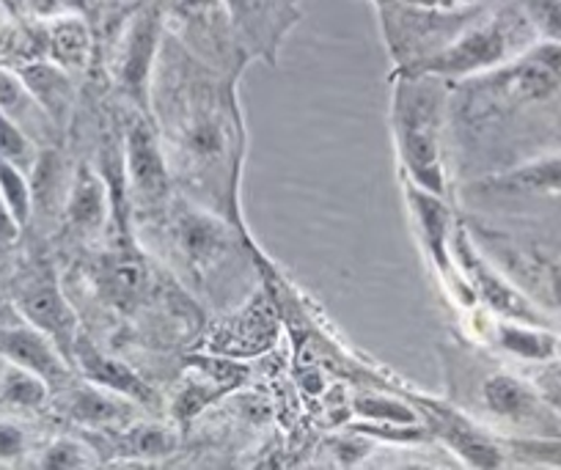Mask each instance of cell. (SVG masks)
Listing matches in <instances>:
<instances>
[{"label": "cell", "instance_id": "2", "mask_svg": "<svg viewBox=\"0 0 561 470\" xmlns=\"http://www.w3.org/2000/svg\"><path fill=\"white\" fill-rule=\"evenodd\" d=\"M240 107L231 85L218 89L213 80H196L185 89L174 122V149L187 174H240Z\"/></svg>", "mask_w": 561, "mask_h": 470}, {"label": "cell", "instance_id": "15", "mask_svg": "<svg viewBox=\"0 0 561 470\" xmlns=\"http://www.w3.org/2000/svg\"><path fill=\"white\" fill-rule=\"evenodd\" d=\"M275 336H278V320H275L273 302L264 295H256L240 313L224 322V328L215 333L213 349L231 358L256 355L273 347Z\"/></svg>", "mask_w": 561, "mask_h": 470}, {"label": "cell", "instance_id": "13", "mask_svg": "<svg viewBox=\"0 0 561 470\" xmlns=\"http://www.w3.org/2000/svg\"><path fill=\"white\" fill-rule=\"evenodd\" d=\"M149 280H152V270L147 259L127 242L111 248L94 270V284L102 300H107L118 311H133L149 295Z\"/></svg>", "mask_w": 561, "mask_h": 470}, {"label": "cell", "instance_id": "34", "mask_svg": "<svg viewBox=\"0 0 561 470\" xmlns=\"http://www.w3.org/2000/svg\"><path fill=\"white\" fill-rule=\"evenodd\" d=\"M523 14L534 31L550 42H561V0H520Z\"/></svg>", "mask_w": 561, "mask_h": 470}, {"label": "cell", "instance_id": "32", "mask_svg": "<svg viewBox=\"0 0 561 470\" xmlns=\"http://www.w3.org/2000/svg\"><path fill=\"white\" fill-rule=\"evenodd\" d=\"M127 448L133 457H169L176 448V435L154 424H138L127 432Z\"/></svg>", "mask_w": 561, "mask_h": 470}, {"label": "cell", "instance_id": "21", "mask_svg": "<svg viewBox=\"0 0 561 470\" xmlns=\"http://www.w3.org/2000/svg\"><path fill=\"white\" fill-rule=\"evenodd\" d=\"M482 404L490 415L512 424L534 421L539 413V397L526 380L506 371H495L482 382Z\"/></svg>", "mask_w": 561, "mask_h": 470}, {"label": "cell", "instance_id": "1", "mask_svg": "<svg viewBox=\"0 0 561 470\" xmlns=\"http://www.w3.org/2000/svg\"><path fill=\"white\" fill-rule=\"evenodd\" d=\"M446 80L427 74H391V135L399 176L446 196L444 116Z\"/></svg>", "mask_w": 561, "mask_h": 470}, {"label": "cell", "instance_id": "31", "mask_svg": "<svg viewBox=\"0 0 561 470\" xmlns=\"http://www.w3.org/2000/svg\"><path fill=\"white\" fill-rule=\"evenodd\" d=\"M350 432H358V435L369 437V440H382V443H399V446H415V443H424L433 437V429L427 424H382V421H358V424H350Z\"/></svg>", "mask_w": 561, "mask_h": 470}, {"label": "cell", "instance_id": "6", "mask_svg": "<svg viewBox=\"0 0 561 470\" xmlns=\"http://www.w3.org/2000/svg\"><path fill=\"white\" fill-rule=\"evenodd\" d=\"M451 251H455L457 267H460L466 284L471 286L473 297L482 300L488 311H493L499 320H515L526 322V325H545L542 313L534 308V302L528 300L517 286H512L510 280L479 253L477 242H473L471 231H468L466 226H457L455 229Z\"/></svg>", "mask_w": 561, "mask_h": 470}, {"label": "cell", "instance_id": "23", "mask_svg": "<svg viewBox=\"0 0 561 470\" xmlns=\"http://www.w3.org/2000/svg\"><path fill=\"white\" fill-rule=\"evenodd\" d=\"M0 107H3V111H7L34 140L36 133L47 135L50 127H56V124L47 118V113L42 111L39 102L34 100V94L25 89L18 69L3 67V64H0Z\"/></svg>", "mask_w": 561, "mask_h": 470}, {"label": "cell", "instance_id": "7", "mask_svg": "<svg viewBox=\"0 0 561 470\" xmlns=\"http://www.w3.org/2000/svg\"><path fill=\"white\" fill-rule=\"evenodd\" d=\"M124 185H129L133 202L140 207L158 209L171 196V163L160 140L152 116L140 113L127 129L124 140Z\"/></svg>", "mask_w": 561, "mask_h": 470}, {"label": "cell", "instance_id": "37", "mask_svg": "<svg viewBox=\"0 0 561 470\" xmlns=\"http://www.w3.org/2000/svg\"><path fill=\"white\" fill-rule=\"evenodd\" d=\"M23 229L25 226L14 218L12 207H9V204L3 202V196H0V251L12 248L14 242L20 240V234H23Z\"/></svg>", "mask_w": 561, "mask_h": 470}, {"label": "cell", "instance_id": "40", "mask_svg": "<svg viewBox=\"0 0 561 470\" xmlns=\"http://www.w3.org/2000/svg\"><path fill=\"white\" fill-rule=\"evenodd\" d=\"M58 3H61L67 12H78V14L89 9V0H58Z\"/></svg>", "mask_w": 561, "mask_h": 470}, {"label": "cell", "instance_id": "22", "mask_svg": "<svg viewBox=\"0 0 561 470\" xmlns=\"http://www.w3.org/2000/svg\"><path fill=\"white\" fill-rule=\"evenodd\" d=\"M495 344L504 353L515 355L523 360H553L561 355V336L550 333L545 325H526V322L515 320H499L493 328Z\"/></svg>", "mask_w": 561, "mask_h": 470}, {"label": "cell", "instance_id": "3", "mask_svg": "<svg viewBox=\"0 0 561 470\" xmlns=\"http://www.w3.org/2000/svg\"><path fill=\"white\" fill-rule=\"evenodd\" d=\"M526 25H531L526 14L520 20L493 18L488 23L477 25V28H468L451 45L440 47L433 56L408 64L399 72L427 74V78L440 80L473 78V74L493 72V69H501L512 58H517V39L523 36Z\"/></svg>", "mask_w": 561, "mask_h": 470}, {"label": "cell", "instance_id": "39", "mask_svg": "<svg viewBox=\"0 0 561 470\" xmlns=\"http://www.w3.org/2000/svg\"><path fill=\"white\" fill-rule=\"evenodd\" d=\"M550 297H553L556 306L561 308V264L550 267Z\"/></svg>", "mask_w": 561, "mask_h": 470}, {"label": "cell", "instance_id": "16", "mask_svg": "<svg viewBox=\"0 0 561 470\" xmlns=\"http://www.w3.org/2000/svg\"><path fill=\"white\" fill-rule=\"evenodd\" d=\"M471 191L482 196H550L561 193V151L545 154L528 163L515 165L501 174H490L473 182Z\"/></svg>", "mask_w": 561, "mask_h": 470}, {"label": "cell", "instance_id": "14", "mask_svg": "<svg viewBox=\"0 0 561 470\" xmlns=\"http://www.w3.org/2000/svg\"><path fill=\"white\" fill-rule=\"evenodd\" d=\"M224 9L234 34L273 61L287 20H295V0H224Z\"/></svg>", "mask_w": 561, "mask_h": 470}, {"label": "cell", "instance_id": "27", "mask_svg": "<svg viewBox=\"0 0 561 470\" xmlns=\"http://www.w3.org/2000/svg\"><path fill=\"white\" fill-rule=\"evenodd\" d=\"M353 413L360 421H382V424H413V421H419V408L413 402L382 397V393H358L353 399Z\"/></svg>", "mask_w": 561, "mask_h": 470}, {"label": "cell", "instance_id": "8", "mask_svg": "<svg viewBox=\"0 0 561 470\" xmlns=\"http://www.w3.org/2000/svg\"><path fill=\"white\" fill-rule=\"evenodd\" d=\"M14 308H18L25 322L39 328L45 336H50L53 344L64 353V358L72 364L75 342H78V336L83 331H80L78 313H75L72 302L67 300V295H64V289L58 286L56 275L50 270L31 273L14 289Z\"/></svg>", "mask_w": 561, "mask_h": 470}, {"label": "cell", "instance_id": "35", "mask_svg": "<svg viewBox=\"0 0 561 470\" xmlns=\"http://www.w3.org/2000/svg\"><path fill=\"white\" fill-rule=\"evenodd\" d=\"M28 454V435L18 421L0 419V462L12 465Z\"/></svg>", "mask_w": 561, "mask_h": 470}, {"label": "cell", "instance_id": "17", "mask_svg": "<svg viewBox=\"0 0 561 470\" xmlns=\"http://www.w3.org/2000/svg\"><path fill=\"white\" fill-rule=\"evenodd\" d=\"M113 209V193L105 176L96 174L89 163H80L69 182L67 223L80 234H94L105 226Z\"/></svg>", "mask_w": 561, "mask_h": 470}, {"label": "cell", "instance_id": "24", "mask_svg": "<svg viewBox=\"0 0 561 470\" xmlns=\"http://www.w3.org/2000/svg\"><path fill=\"white\" fill-rule=\"evenodd\" d=\"M69 413L83 426H111L124 419V413H127V399L89 382V386L75 393Z\"/></svg>", "mask_w": 561, "mask_h": 470}, {"label": "cell", "instance_id": "9", "mask_svg": "<svg viewBox=\"0 0 561 470\" xmlns=\"http://www.w3.org/2000/svg\"><path fill=\"white\" fill-rule=\"evenodd\" d=\"M413 404L419 408V413L427 415V426L433 429V437H438L455 457H460L462 465L477 470L504 468V443H499L488 432L479 429L471 419H466L457 410L446 408V404L433 402V399L415 397Z\"/></svg>", "mask_w": 561, "mask_h": 470}, {"label": "cell", "instance_id": "38", "mask_svg": "<svg viewBox=\"0 0 561 470\" xmlns=\"http://www.w3.org/2000/svg\"><path fill=\"white\" fill-rule=\"evenodd\" d=\"M413 7H424V9H455L460 3H468V0H408Z\"/></svg>", "mask_w": 561, "mask_h": 470}, {"label": "cell", "instance_id": "30", "mask_svg": "<svg viewBox=\"0 0 561 470\" xmlns=\"http://www.w3.org/2000/svg\"><path fill=\"white\" fill-rule=\"evenodd\" d=\"M42 470H80L94 465V451L83 440L75 437H58L36 459Z\"/></svg>", "mask_w": 561, "mask_h": 470}, {"label": "cell", "instance_id": "33", "mask_svg": "<svg viewBox=\"0 0 561 470\" xmlns=\"http://www.w3.org/2000/svg\"><path fill=\"white\" fill-rule=\"evenodd\" d=\"M504 446H510L515 457L526 459V462L561 468V440L556 437H510Z\"/></svg>", "mask_w": 561, "mask_h": 470}, {"label": "cell", "instance_id": "20", "mask_svg": "<svg viewBox=\"0 0 561 470\" xmlns=\"http://www.w3.org/2000/svg\"><path fill=\"white\" fill-rule=\"evenodd\" d=\"M42 42H45V58L56 61L69 74L85 72L91 61V50H94V39H91L89 25L78 12H67L47 20L45 31H42Z\"/></svg>", "mask_w": 561, "mask_h": 470}, {"label": "cell", "instance_id": "18", "mask_svg": "<svg viewBox=\"0 0 561 470\" xmlns=\"http://www.w3.org/2000/svg\"><path fill=\"white\" fill-rule=\"evenodd\" d=\"M18 74L23 78L25 89L34 94L42 111L47 113L56 127H64L75 105V83L67 69L58 67L50 58H34L18 67Z\"/></svg>", "mask_w": 561, "mask_h": 470}, {"label": "cell", "instance_id": "11", "mask_svg": "<svg viewBox=\"0 0 561 470\" xmlns=\"http://www.w3.org/2000/svg\"><path fill=\"white\" fill-rule=\"evenodd\" d=\"M0 360L36 371L39 377H45L53 391L72 382V364L64 358L50 336H45L39 328L25 320L20 325H0Z\"/></svg>", "mask_w": 561, "mask_h": 470}, {"label": "cell", "instance_id": "25", "mask_svg": "<svg viewBox=\"0 0 561 470\" xmlns=\"http://www.w3.org/2000/svg\"><path fill=\"white\" fill-rule=\"evenodd\" d=\"M0 393H3V399H7L12 408L39 410L45 408V402L50 399L53 388L47 386L45 377H39L36 371L7 364L3 380H0Z\"/></svg>", "mask_w": 561, "mask_h": 470}, {"label": "cell", "instance_id": "19", "mask_svg": "<svg viewBox=\"0 0 561 470\" xmlns=\"http://www.w3.org/2000/svg\"><path fill=\"white\" fill-rule=\"evenodd\" d=\"M215 366H218V360H204L202 369L187 377L185 386L176 391L171 413H174V419L180 424L193 421L207 404H213L215 399H220L226 391H231V388H237L242 382V371H237L240 366L226 364V360H220L218 371H215Z\"/></svg>", "mask_w": 561, "mask_h": 470}, {"label": "cell", "instance_id": "4", "mask_svg": "<svg viewBox=\"0 0 561 470\" xmlns=\"http://www.w3.org/2000/svg\"><path fill=\"white\" fill-rule=\"evenodd\" d=\"M402 180V196L408 204V213L413 218L415 234H419L421 251L430 259L433 270L438 273L440 284L449 289V295L455 300H460L462 306H471L477 302L471 286L462 278L460 267H457L455 251H451V240H455V218H451V209L446 204V196L427 191V187L415 185V182Z\"/></svg>", "mask_w": 561, "mask_h": 470}, {"label": "cell", "instance_id": "5", "mask_svg": "<svg viewBox=\"0 0 561 470\" xmlns=\"http://www.w3.org/2000/svg\"><path fill=\"white\" fill-rule=\"evenodd\" d=\"M163 47V12L144 7L133 14L116 53V80L140 113L152 116V80Z\"/></svg>", "mask_w": 561, "mask_h": 470}, {"label": "cell", "instance_id": "28", "mask_svg": "<svg viewBox=\"0 0 561 470\" xmlns=\"http://www.w3.org/2000/svg\"><path fill=\"white\" fill-rule=\"evenodd\" d=\"M0 154L7 157V160H12V163H18L28 176L42 154L36 140L31 138L3 107H0Z\"/></svg>", "mask_w": 561, "mask_h": 470}, {"label": "cell", "instance_id": "12", "mask_svg": "<svg viewBox=\"0 0 561 470\" xmlns=\"http://www.w3.org/2000/svg\"><path fill=\"white\" fill-rule=\"evenodd\" d=\"M72 366L91 382V386H100L105 391L118 393L127 402L144 404V408H158L160 397L152 386H149L144 377L135 369H129L124 360L105 355L102 349H96L91 344V339L85 333H80L78 342L72 349Z\"/></svg>", "mask_w": 561, "mask_h": 470}, {"label": "cell", "instance_id": "26", "mask_svg": "<svg viewBox=\"0 0 561 470\" xmlns=\"http://www.w3.org/2000/svg\"><path fill=\"white\" fill-rule=\"evenodd\" d=\"M0 196L12 207L14 218L28 226L34 215V185H31V176L3 154H0Z\"/></svg>", "mask_w": 561, "mask_h": 470}, {"label": "cell", "instance_id": "36", "mask_svg": "<svg viewBox=\"0 0 561 470\" xmlns=\"http://www.w3.org/2000/svg\"><path fill=\"white\" fill-rule=\"evenodd\" d=\"M369 448H371L369 437L358 435V432H350V435L336 437V440H333V457H336V465H342V468H353V465L364 462Z\"/></svg>", "mask_w": 561, "mask_h": 470}, {"label": "cell", "instance_id": "29", "mask_svg": "<svg viewBox=\"0 0 561 470\" xmlns=\"http://www.w3.org/2000/svg\"><path fill=\"white\" fill-rule=\"evenodd\" d=\"M171 12L185 28L196 34H218L220 25H231L224 9V0H171Z\"/></svg>", "mask_w": 561, "mask_h": 470}, {"label": "cell", "instance_id": "10", "mask_svg": "<svg viewBox=\"0 0 561 470\" xmlns=\"http://www.w3.org/2000/svg\"><path fill=\"white\" fill-rule=\"evenodd\" d=\"M171 234H174L176 251L182 253L193 273L215 267V262L224 259L231 248L229 223L218 213H209V209L187 202L176 204Z\"/></svg>", "mask_w": 561, "mask_h": 470}]
</instances>
